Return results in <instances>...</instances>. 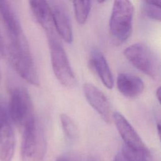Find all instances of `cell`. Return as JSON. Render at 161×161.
I'll return each instance as SVG.
<instances>
[{
  "mask_svg": "<svg viewBox=\"0 0 161 161\" xmlns=\"http://www.w3.org/2000/svg\"><path fill=\"white\" fill-rule=\"evenodd\" d=\"M91 67L95 71L103 84L108 89H111L114 86V79L109 64L101 52L94 50L89 58Z\"/></svg>",
  "mask_w": 161,
  "mask_h": 161,
  "instance_id": "obj_10",
  "label": "cell"
},
{
  "mask_svg": "<svg viewBox=\"0 0 161 161\" xmlns=\"http://www.w3.org/2000/svg\"><path fill=\"white\" fill-rule=\"evenodd\" d=\"M84 96L92 108L106 123H110L113 119L111 103L105 94L96 86L86 83L83 86Z\"/></svg>",
  "mask_w": 161,
  "mask_h": 161,
  "instance_id": "obj_8",
  "label": "cell"
},
{
  "mask_svg": "<svg viewBox=\"0 0 161 161\" xmlns=\"http://www.w3.org/2000/svg\"><path fill=\"white\" fill-rule=\"evenodd\" d=\"M112 119L124 142V146L137 151L148 149L136 131L123 115L119 112H113Z\"/></svg>",
  "mask_w": 161,
  "mask_h": 161,
  "instance_id": "obj_7",
  "label": "cell"
},
{
  "mask_svg": "<svg viewBox=\"0 0 161 161\" xmlns=\"http://www.w3.org/2000/svg\"><path fill=\"white\" fill-rule=\"evenodd\" d=\"M8 111L10 119L22 130L35 119L33 102L25 88L16 87L12 90Z\"/></svg>",
  "mask_w": 161,
  "mask_h": 161,
  "instance_id": "obj_6",
  "label": "cell"
},
{
  "mask_svg": "<svg viewBox=\"0 0 161 161\" xmlns=\"http://www.w3.org/2000/svg\"><path fill=\"white\" fill-rule=\"evenodd\" d=\"M116 85L119 92L128 98L139 96L145 89L141 78L128 73H120L117 77Z\"/></svg>",
  "mask_w": 161,
  "mask_h": 161,
  "instance_id": "obj_9",
  "label": "cell"
},
{
  "mask_svg": "<svg viewBox=\"0 0 161 161\" xmlns=\"http://www.w3.org/2000/svg\"><path fill=\"white\" fill-rule=\"evenodd\" d=\"M75 18L80 25H83L87 21L90 11L91 1H72Z\"/></svg>",
  "mask_w": 161,
  "mask_h": 161,
  "instance_id": "obj_15",
  "label": "cell"
},
{
  "mask_svg": "<svg viewBox=\"0 0 161 161\" xmlns=\"http://www.w3.org/2000/svg\"><path fill=\"white\" fill-rule=\"evenodd\" d=\"M128 161H159L157 155L149 148L146 150L137 151L123 146L120 151Z\"/></svg>",
  "mask_w": 161,
  "mask_h": 161,
  "instance_id": "obj_14",
  "label": "cell"
},
{
  "mask_svg": "<svg viewBox=\"0 0 161 161\" xmlns=\"http://www.w3.org/2000/svg\"><path fill=\"white\" fill-rule=\"evenodd\" d=\"M22 130L21 153L23 161H42L47 150L43 127L35 119Z\"/></svg>",
  "mask_w": 161,
  "mask_h": 161,
  "instance_id": "obj_3",
  "label": "cell"
},
{
  "mask_svg": "<svg viewBox=\"0 0 161 161\" xmlns=\"http://www.w3.org/2000/svg\"><path fill=\"white\" fill-rule=\"evenodd\" d=\"M15 145V135L9 122L0 128V161L12 160Z\"/></svg>",
  "mask_w": 161,
  "mask_h": 161,
  "instance_id": "obj_13",
  "label": "cell"
},
{
  "mask_svg": "<svg viewBox=\"0 0 161 161\" xmlns=\"http://www.w3.org/2000/svg\"><path fill=\"white\" fill-rule=\"evenodd\" d=\"M160 87H158L156 91V97L158 101V102H160Z\"/></svg>",
  "mask_w": 161,
  "mask_h": 161,
  "instance_id": "obj_21",
  "label": "cell"
},
{
  "mask_svg": "<svg viewBox=\"0 0 161 161\" xmlns=\"http://www.w3.org/2000/svg\"><path fill=\"white\" fill-rule=\"evenodd\" d=\"M9 122H10V117L8 108L4 102L0 99V128Z\"/></svg>",
  "mask_w": 161,
  "mask_h": 161,
  "instance_id": "obj_19",
  "label": "cell"
},
{
  "mask_svg": "<svg viewBox=\"0 0 161 161\" xmlns=\"http://www.w3.org/2000/svg\"><path fill=\"white\" fill-rule=\"evenodd\" d=\"M134 7L127 0L114 1L109 19V33L116 44L126 41L132 31Z\"/></svg>",
  "mask_w": 161,
  "mask_h": 161,
  "instance_id": "obj_2",
  "label": "cell"
},
{
  "mask_svg": "<svg viewBox=\"0 0 161 161\" xmlns=\"http://www.w3.org/2000/svg\"><path fill=\"white\" fill-rule=\"evenodd\" d=\"M1 72H0V83H1Z\"/></svg>",
  "mask_w": 161,
  "mask_h": 161,
  "instance_id": "obj_23",
  "label": "cell"
},
{
  "mask_svg": "<svg viewBox=\"0 0 161 161\" xmlns=\"http://www.w3.org/2000/svg\"><path fill=\"white\" fill-rule=\"evenodd\" d=\"M56 161H103L101 158L93 154L77 152H67L61 155Z\"/></svg>",
  "mask_w": 161,
  "mask_h": 161,
  "instance_id": "obj_18",
  "label": "cell"
},
{
  "mask_svg": "<svg viewBox=\"0 0 161 161\" xmlns=\"http://www.w3.org/2000/svg\"><path fill=\"white\" fill-rule=\"evenodd\" d=\"M53 26L62 38L67 43L73 40L71 23L65 8L60 5L54 6L52 9Z\"/></svg>",
  "mask_w": 161,
  "mask_h": 161,
  "instance_id": "obj_11",
  "label": "cell"
},
{
  "mask_svg": "<svg viewBox=\"0 0 161 161\" xmlns=\"http://www.w3.org/2000/svg\"><path fill=\"white\" fill-rule=\"evenodd\" d=\"M60 119L63 131L69 140H75L79 135V130L74 121L66 114H61Z\"/></svg>",
  "mask_w": 161,
  "mask_h": 161,
  "instance_id": "obj_16",
  "label": "cell"
},
{
  "mask_svg": "<svg viewBox=\"0 0 161 161\" xmlns=\"http://www.w3.org/2000/svg\"><path fill=\"white\" fill-rule=\"evenodd\" d=\"M126 59L138 70L153 79L160 75V64L155 53L142 43L133 44L124 50Z\"/></svg>",
  "mask_w": 161,
  "mask_h": 161,
  "instance_id": "obj_5",
  "label": "cell"
},
{
  "mask_svg": "<svg viewBox=\"0 0 161 161\" xmlns=\"http://www.w3.org/2000/svg\"><path fill=\"white\" fill-rule=\"evenodd\" d=\"M8 38L6 51L14 69L26 82L34 86H38V74L23 31Z\"/></svg>",
  "mask_w": 161,
  "mask_h": 161,
  "instance_id": "obj_1",
  "label": "cell"
},
{
  "mask_svg": "<svg viewBox=\"0 0 161 161\" xmlns=\"http://www.w3.org/2000/svg\"><path fill=\"white\" fill-rule=\"evenodd\" d=\"M113 161H128V160L125 158L123 153L121 152H119L115 155Z\"/></svg>",
  "mask_w": 161,
  "mask_h": 161,
  "instance_id": "obj_20",
  "label": "cell"
},
{
  "mask_svg": "<svg viewBox=\"0 0 161 161\" xmlns=\"http://www.w3.org/2000/svg\"><path fill=\"white\" fill-rule=\"evenodd\" d=\"M52 67L57 79L64 86L72 88L76 83L75 74L67 55L54 33H47Z\"/></svg>",
  "mask_w": 161,
  "mask_h": 161,
  "instance_id": "obj_4",
  "label": "cell"
},
{
  "mask_svg": "<svg viewBox=\"0 0 161 161\" xmlns=\"http://www.w3.org/2000/svg\"><path fill=\"white\" fill-rule=\"evenodd\" d=\"M157 130H158V135L160 136V123L158 122L157 125Z\"/></svg>",
  "mask_w": 161,
  "mask_h": 161,
  "instance_id": "obj_22",
  "label": "cell"
},
{
  "mask_svg": "<svg viewBox=\"0 0 161 161\" xmlns=\"http://www.w3.org/2000/svg\"><path fill=\"white\" fill-rule=\"evenodd\" d=\"M31 10L38 23L47 33L53 32V22L52 8L47 1L33 0L29 1Z\"/></svg>",
  "mask_w": 161,
  "mask_h": 161,
  "instance_id": "obj_12",
  "label": "cell"
},
{
  "mask_svg": "<svg viewBox=\"0 0 161 161\" xmlns=\"http://www.w3.org/2000/svg\"><path fill=\"white\" fill-rule=\"evenodd\" d=\"M161 1L149 0L143 1V9L150 18L160 21L161 18Z\"/></svg>",
  "mask_w": 161,
  "mask_h": 161,
  "instance_id": "obj_17",
  "label": "cell"
}]
</instances>
